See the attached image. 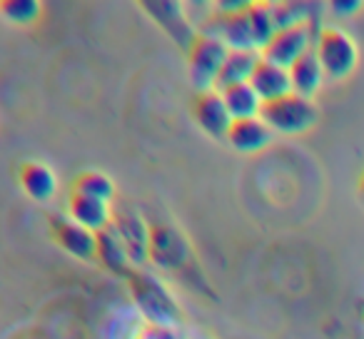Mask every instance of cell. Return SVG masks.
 <instances>
[{"mask_svg":"<svg viewBox=\"0 0 364 339\" xmlns=\"http://www.w3.org/2000/svg\"><path fill=\"white\" fill-rule=\"evenodd\" d=\"M127 282H130L132 292V307L140 312L145 324H162V327H177L180 324V304L175 302L170 289L160 279L135 269L127 277Z\"/></svg>","mask_w":364,"mask_h":339,"instance_id":"obj_1","label":"cell"},{"mask_svg":"<svg viewBox=\"0 0 364 339\" xmlns=\"http://www.w3.org/2000/svg\"><path fill=\"white\" fill-rule=\"evenodd\" d=\"M230 55V48L223 43V38L215 33L200 31L195 43L188 50V72L190 82L198 92L218 90V77L225 60Z\"/></svg>","mask_w":364,"mask_h":339,"instance_id":"obj_2","label":"cell"},{"mask_svg":"<svg viewBox=\"0 0 364 339\" xmlns=\"http://www.w3.org/2000/svg\"><path fill=\"white\" fill-rule=\"evenodd\" d=\"M314 53L324 68L327 80H344L357 70L359 50L357 43L334 26H322L314 41Z\"/></svg>","mask_w":364,"mask_h":339,"instance_id":"obj_3","label":"cell"},{"mask_svg":"<svg viewBox=\"0 0 364 339\" xmlns=\"http://www.w3.org/2000/svg\"><path fill=\"white\" fill-rule=\"evenodd\" d=\"M262 120L269 125L274 135H302L312 130L319 120V110L314 100L289 92L282 100L267 102L262 110Z\"/></svg>","mask_w":364,"mask_h":339,"instance_id":"obj_4","label":"cell"},{"mask_svg":"<svg viewBox=\"0 0 364 339\" xmlns=\"http://www.w3.org/2000/svg\"><path fill=\"white\" fill-rule=\"evenodd\" d=\"M322 26H294V28H279L272 36V41L264 45L262 58L279 68H292L302 55H307L309 50H314V41Z\"/></svg>","mask_w":364,"mask_h":339,"instance_id":"obj_5","label":"cell"},{"mask_svg":"<svg viewBox=\"0 0 364 339\" xmlns=\"http://www.w3.org/2000/svg\"><path fill=\"white\" fill-rule=\"evenodd\" d=\"M193 259V247L188 237L172 225H152L150 227V262L160 269L180 272Z\"/></svg>","mask_w":364,"mask_h":339,"instance_id":"obj_6","label":"cell"},{"mask_svg":"<svg viewBox=\"0 0 364 339\" xmlns=\"http://www.w3.org/2000/svg\"><path fill=\"white\" fill-rule=\"evenodd\" d=\"M142 8L167 33V38L175 45H180L185 53L190 50V45L198 38V28L190 23L185 3H177V0H147V3H142Z\"/></svg>","mask_w":364,"mask_h":339,"instance_id":"obj_7","label":"cell"},{"mask_svg":"<svg viewBox=\"0 0 364 339\" xmlns=\"http://www.w3.org/2000/svg\"><path fill=\"white\" fill-rule=\"evenodd\" d=\"M112 227L120 235L122 244L127 247V254L132 259V267H140L150 259V227L142 215L130 205H117L112 208Z\"/></svg>","mask_w":364,"mask_h":339,"instance_id":"obj_8","label":"cell"},{"mask_svg":"<svg viewBox=\"0 0 364 339\" xmlns=\"http://www.w3.org/2000/svg\"><path fill=\"white\" fill-rule=\"evenodd\" d=\"M193 115L205 135L215 137V140H228V132L235 120H232V115H230L228 105H225V97L220 90L198 92L193 102Z\"/></svg>","mask_w":364,"mask_h":339,"instance_id":"obj_9","label":"cell"},{"mask_svg":"<svg viewBox=\"0 0 364 339\" xmlns=\"http://www.w3.org/2000/svg\"><path fill=\"white\" fill-rule=\"evenodd\" d=\"M247 8H245L242 13H235V16H215V11H213V18H210V23L203 31L220 36L230 50H257L252 26H250Z\"/></svg>","mask_w":364,"mask_h":339,"instance_id":"obj_10","label":"cell"},{"mask_svg":"<svg viewBox=\"0 0 364 339\" xmlns=\"http://www.w3.org/2000/svg\"><path fill=\"white\" fill-rule=\"evenodd\" d=\"M53 235H55L58 244H60L65 252H70L77 259H97V235L90 232L87 227L77 225L70 217H58L53 222Z\"/></svg>","mask_w":364,"mask_h":339,"instance_id":"obj_11","label":"cell"},{"mask_svg":"<svg viewBox=\"0 0 364 339\" xmlns=\"http://www.w3.org/2000/svg\"><path fill=\"white\" fill-rule=\"evenodd\" d=\"M274 132L262 117H252V120H235L228 132V142L232 150L242 152V155H255L262 152L264 147L272 142Z\"/></svg>","mask_w":364,"mask_h":339,"instance_id":"obj_12","label":"cell"},{"mask_svg":"<svg viewBox=\"0 0 364 339\" xmlns=\"http://www.w3.org/2000/svg\"><path fill=\"white\" fill-rule=\"evenodd\" d=\"M250 85L257 90V95L262 97V102H274V100H282L292 92V80H289V70L287 68H279L269 60H259L257 70H255L252 80Z\"/></svg>","mask_w":364,"mask_h":339,"instance_id":"obj_13","label":"cell"},{"mask_svg":"<svg viewBox=\"0 0 364 339\" xmlns=\"http://www.w3.org/2000/svg\"><path fill=\"white\" fill-rule=\"evenodd\" d=\"M68 212H70V220H75L77 225H82V227H87L95 235L107 230L112 222L110 205L100 203V200L85 198V195H77V193H73L70 200H68Z\"/></svg>","mask_w":364,"mask_h":339,"instance_id":"obj_14","label":"cell"},{"mask_svg":"<svg viewBox=\"0 0 364 339\" xmlns=\"http://www.w3.org/2000/svg\"><path fill=\"white\" fill-rule=\"evenodd\" d=\"M97 259H100L102 267L110 269L112 274H120V277H130L135 272L127 247L122 244L120 235L115 232L112 225L107 230H102V232H97Z\"/></svg>","mask_w":364,"mask_h":339,"instance_id":"obj_15","label":"cell"},{"mask_svg":"<svg viewBox=\"0 0 364 339\" xmlns=\"http://www.w3.org/2000/svg\"><path fill=\"white\" fill-rule=\"evenodd\" d=\"M289 80H292V92H297V95H302V97H309V100H314V95L322 90L324 80H327V75H324V68H322V63H319L317 53L309 50L307 55L299 58V60L294 63L292 68H289Z\"/></svg>","mask_w":364,"mask_h":339,"instance_id":"obj_16","label":"cell"},{"mask_svg":"<svg viewBox=\"0 0 364 339\" xmlns=\"http://www.w3.org/2000/svg\"><path fill=\"white\" fill-rule=\"evenodd\" d=\"M21 185L31 200H36V203H48V200L55 198L58 178L50 167L43 165V162H23Z\"/></svg>","mask_w":364,"mask_h":339,"instance_id":"obj_17","label":"cell"},{"mask_svg":"<svg viewBox=\"0 0 364 339\" xmlns=\"http://www.w3.org/2000/svg\"><path fill=\"white\" fill-rule=\"evenodd\" d=\"M259 60H262V53H257V50H230L228 60H225L223 70H220L218 90L250 82L255 70H257Z\"/></svg>","mask_w":364,"mask_h":339,"instance_id":"obj_18","label":"cell"},{"mask_svg":"<svg viewBox=\"0 0 364 339\" xmlns=\"http://www.w3.org/2000/svg\"><path fill=\"white\" fill-rule=\"evenodd\" d=\"M220 92H223L225 105H228L232 120H252V117H262L264 102L250 82L225 87V90H220Z\"/></svg>","mask_w":364,"mask_h":339,"instance_id":"obj_19","label":"cell"},{"mask_svg":"<svg viewBox=\"0 0 364 339\" xmlns=\"http://www.w3.org/2000/svg\"><path fill=\"white\" fill-rule=\"evenodd\" d=\"M145 329V319L135 307L117 309L105 327V339H140Z\"/></svg>","mask_w":364,"mask_h":339,"instance_id":"obj_20","label":"cell"},{"mask_svg":"<svg viewBox=\"0 0 364 339\" xmlns=\"http://www.w3.org/2000/svg\"><path fill=\"white\" fill-rule=\"evenodd\" d=\"M250 26L255 33V43H257V50L262 53L264 45L272 41V36L277 33V23H274V8L272 3H250L247 8Z\"/></svg>","mask_w":364,"mask_h":339,"instance_id":"obj_21","label":"cell"},{"mask_svg":"<svg viewBox=\"0 0 364 339\" xmlns=\"http://www.w3.org/2000/svg\"><path fill=\"white\" fill-rule=\"evenodd\" d=\"M73 193L85 195V198L100 200V203L110 205L112 200H115V183H112L107 175L95 173V170H87V173H82L80 178L73 183Z\"/></svg>","mask_w":364,"mask_h":339,"instance_id":"obj_22","label":"cell"},{"mask_svg":"<svg viewBox=\"0 0 364 339\" xmlns=\"http://www.w3.org/2000/svg\"><path fill=\"white\" fill-rule=\"evenodd\" d=\"M274 8V23L279 28H294V26H319L317 23V13H312L317 6L312 3H272Z\"/></svg>","mask_w":364,"mask_h":339,"instance_id":"obj_23","label":"cell"},{"mask_svg":"<svg viewBox=\"0 0 364 339\" xmlns=\"http://www.w3.org/2000/svg\"><path fill=\"white\" fill-rule=\"evenodd\" d=\"M41 3L38 0H3L0 3V13L3 18H8L11 23L18 26H31L41 18Z\"/></svg>","mask_w":364,"mask_h":339,"instance_id":"obj_24","label":"cell"},{"mask_svg":"<svg viewBox=\"0 0 364 339\" xmlns=\"http://www.w3.org/2000/svg\"><path fill=\"white\" fill-rule=\"evenodd\" d=\"M362 6H364L362 0H334V3H329L327 8L334 18H352L362 11Z\"/></svg>","mask_w":364,"mask_h":339,"instance_id":"obj_25","label":"cell"},{"mask_svg":"<svg viewBox=\"0 0 364 339\" xmlns=\"http://www.w3.org/2000/svg\"><path fill=\"white\" fill-rule=\"evenodd\" d=\"M140 339H180L177 327H162V324H145Z\"/></svg>","mask_w":364,"mask_h":339,"instance_id":"obj_26","label":"cell"},{"mask_svg":"<svg viewBox=\"0 0 364 339\" xmlns=\"http://www.w3.org/2000/svg\"><path fill=\"white\" fill-rule=\"evenodd\" d=\"M359 198L364 200V173H362V178H359Z\"/></svg>","mask_w":364,"mask_h":339,"instance_id":"obj_27","label":"cell"}]
</instances>
